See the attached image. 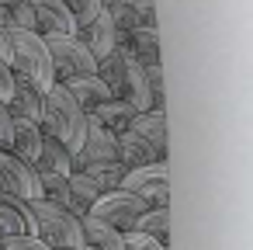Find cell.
<instances>
[{
    "label": "cell",
    "mask_w": 253,
    "mask_h": 250,
    "mask_svg": "<svg viewBox=\"0 0 253 250\" xmlns=\"http://www.w3.org/2000/svg\"><path fill=\"white\" fill-rule=\"evenodd\" d=\"M42 143H45V136H42L39 122L14 118V129H11V143H7V150H11L21 163L35 167V160H39V153H42Z\"/></svg>",
    "instance_id": "4fadbf2b"
},
{
    "label": "cell",
    "mask_w": 253,
    "mask_h": 250,
    "mask_svg": "<svg viewBox=\"0 0 253 250\" xmlns=\"http://www.w3.org/2000/svg\"><path fill=\"white\" fill-rule=\"evenodd\" d=\"M11 39V56H7V66L18 80L32 84L39 94H45L56 80H52V59H49V49H45V39L39 32H7Z\"/></svg>",
    "instance_id": "3957f363"
},
{
    "label": "cell",
    "mask_w": 253,
    "mask_h": 250,
    "mask_svg": "<svg viewBox=\"0 0 253 250\" xmlns=\"http://www.w3.org/2000/svg\"><path fill=\"white\" fill-rule=\"evenodd\" d=\"M0 250H4V247H0Z\"/></svg>",
    "instance_id": "1f68e13d"
},
{
    "label": "cell",
    "mask_w": 253,
    "mask_h": 250,
    "mask_svg": "<svg viewBox=\"0 0 253 250\" xmlns=\"http://www.w3.org/2000/svg\"><path fill=\"white\" fill-rule=\"evenodd\" d=\"M80 174H90V177L101 184V191H111V188H118V184H122V177H125V167H122L118 160H111V163L87 167V170H80Z\"/></svg>",
    "instance_id": "d4e9b609"
},
{
    "label": "cell",
    "mask_w": 253,
    "mask_h": 250,
    "mask_svg": "<svg viewBox=\"0 0 253 250\" xmlns=\"http://www.w3.org/2000/svg\"><path fill=\"white\" fill-rule=\"evenodd\" d=\"M32 205V219H35V236L42 243H49L52 250H80L84 247V219H77L70 208H59L45 198L28 201Z\"/></svg>",
    "instance_id": "277c9868"
},
{
    "label": "cell",
    "mask_w": 253,
    "mask_h": 250,
    "mask_svg": "<svg viewBox=\"0 0 253 250\" xmlns=\"http://www.w3.org/2000/svg\"><path fill=\"white\" fill-rule=\"evenodd\" d=\"M122 4H128V0H101L104 11H115V7H122Z\"/></svg>",
    "instance_id": "4dcf8cb0"
},
{
    "label": "cell",
    "mask_w": 253,
    "mask_h": 250,
    "mask_svg": "<svg viewBox=\"0 0 253 250\" xmlns=\"http://www.w3.org/2000/svg\"><path fill=\"white\" fill-rule=\"evenodd\" d=\"M39 129H42L45 139H56L63 150L77 153L87 139V111H80V104L70 98V91L63 84H52L42 94Z\"/></svg>",
    "instance_id": "6da1fadb"
},
{
    "label": "cell",
    "mask_w": 253,
    "mask_h": 250,
    "mask_svg": "<svg viewBox=\"0 0 253 250\" xmlns=\"http://www.w3.org/2000/svg\"><path fill=\"white\" fill-rule=\"evenodd\" d=\"M115 153H118V163H122L125 170H132V167H146V163H163V160H156L153 150H149L135 132H128V129L115 136Z\"/></svg>",
    "instance_id": "2e32d148"
},
{
    "label": "cell",
    "mask_w": 253,
    "mask_h": 250,
    "mask_svg": "<svg viewBox=\"0 0 253 250\" xmlns=\"http://www.w3.org/2000/svg\"><path fill=\"white\" fill-rule=\"evenodd\" d=\"M35 170L39 174H63V177H70L73 174V153L63 150L56 139H45L42 143V153L35 160Z\"/></svg>",
    "instance_id": "44dd1931"
},
{
    "label": "cell",
    "mask_w": 253,
    "mask_h": 250,
    "mask_svg": "<svg viewBox=\"0 0 253 250\" xmlns=\"http://www.w3.org/2000/svg\"><path fill=\"white\" fill-rule=\"evenodd\" d=\"M0 191L4 195H18L25 201L42 198V184H39V170L21 163L11 150L0 146Z\"/></svg>",
    "instance_id": "ba28073f"
},
{
    "label": "cell",
    "mask_w": 253,
    "mask_h": 250,
    "mask_svg": "<svg viewBox=\"0 0 253 250\" xmlns=\"http://www.w3.org/2000/svg\"><path fill=\"white\" fill-rule=\"evenodd\" d=\"M32 4V18H35V32L39 35H73V14L66 11L63 0H28Z\"/></svg>",
    "instance_id": "30bf717a"
},
{
    "label": "cell",
    "mask_w": 253,
    "mask_h": 250,
    "mask_svg": "<svg viewBox=\"0 0 253 250\" xmlns=\"http://www.w3.org/2000/svg\"><path fill=\"white\" fill-rule=\"evenodd\" d=\"M7 56H11V39H7V32L0 28V59L7 63Z\"/></svg>",
    "instance_id": "f546056e"
},
{
    "label": "cell",
    "mask_w": 253,
    "mask_h": 250,
    "mask_svg": "<svg viewBox=\"0 0 253 250\" xmlns=\"http://www.w3.org/2000/svg\"><path fill=\"white\" fill-rule=\"evenodd\" d=\"M7 236H35V219L25 198L0 191V240Z\"/></svg>",
    "instance_id": "9c48e42d"
},
{
    "label": "cell",
    "mask_w": 253,
    "mask_h": 250,
    "mask_svg": "<svg viewBox=\"0 0 253 250\" xmlns=\"http://www.w3.org/2000/svg\"><path fill=\"white\" fill-rule=\"evenodd\" d=\"M0 247H4V250H52L39 236H7V240H0Z\"/></svg>",
    "instance_id": "4316f807"
},
{
    "label": "cell",
    "mask_w": 253,
    "mask_h": 250,
    "mask_svg": "<svg viewBox=\"0 0 253 250\" xmlns=\"http://www.w3.org/2000/svg\"><path fill=\"white\" fill-rule=\"evenodd\" d=\"M0 28L4 32H35L28 0H0Z\"/></svg>",
    "instance_id": "7402d4cb"
},
{
    "label": "cell",
    "mask_w": 253,
    "mask_h": 250,
    "mask_svg": "<svg viewBox=\"0 0 253 250\" xmlns=\"http://www.w3.org/2000/svg\"><path fill=\"white\" fill-rule=\"evenodd\" d=\"M42 39H45V49H49V59H52V80L56 84L90 77L97 70V59L84 49V42L77 35H42Z\"/></svg>",
    "instance_id": "5b68a950"
},
{
    "label": "cell",
    "mask_w": 253,
    "mask_h": 250,
    "mask_svg": "<svg viewBox=\"0 0 253 250\" xmlns=\"http://www.w3.org/2000/svg\"><path fill=\"white\" fill-rule=\"evenodd\" d=\"M39 184H42V198L59 205V208H70V177L63 174H39Z\"/></svg>",
    "instance_id": "cb8c5ba5"
},
{
    "label": "cell",
    "mask_w": 253,
    "mask_h": 250,
    "mask_svg": "<svg viewBox=\"0 0 253 250\" xmlns=\"http://www.w3.org/2000/svg\"><path fill=\"white\" fill-rule=\"evenodd\" d=\"M66 4V11L73 14V25L80 28V25H87V21H94L104 7H101V0H63Z\"/></svg>",
    "instance_id": "484cf974"
},
{
    "label": "cell",
    "mask_w": 253,
    "mask_h": 250,
    "mask_svg": "<svg viewBox=\"0 0 253 250\" xmlns=\"http://www.w3.org/2000/svg\"><path fill=\"white\" fill-rule=\"evenodd\" d=\"M118 188L139 195L149 208H170V163L163 160V163L132 167V170H125Z\"/></svg>",
    "instance_id": "8992f818"
},
{
    "label": "cell",
    "mask_w": 253,
    "mask_h": 250,
    "mask_svg": "<svg viewBox=\"0 0 253 250\" xmlns=\"http://www.w3.org/2000/svg\"><path fill=\"white\" fill-rule=\"evenodd\" d=\"M84 247L80 250H128L125 247V233H118L115 226L101 222V219H90L84 215Z\"/></svg>",
    "instance_id": "9a60e30c"
},
{
    "label": "cell",
    "mask_w": 253,
    "mask_h": 250,
    "mask_svg": "<svg viewBox=\"0 0 253 250\" xmlns=\"http://www.w3.org/2000/svg\"><path fill=\"white\" fill-rule=\"evenodd\" d=\"M66 91H70V98L80 104V111H94V108H101L104 101H111V91H108V84L97 77V73H90V77H77V80H66L63 84Z\"/></svg>",
    "instance_id": "5bb4252c"
},
{
    "label": "cell",
    "mask_w": 253,
    "mask_h": 250,
    "mask_svg": "<svg viewBox=\"0 0 253 250\" xmlns=\"http://www.w3.org/2000/svg\"><path fill=\"white\" fill-rule=\"evenodd\" d=\"M118 49H122V52H128L132 59H139L142 66L160 63V35H156V28H135V32H132Z\"/></svg>",
    "instance_id": "ac0fdd59"
},
{
    "label": "cell",
    "mask_w": 253,
    "mask_h": 250,
    "mask_svg": "<svg viewBox=\"0 0 253 250\" xmlns=\"http://www.w3.org/2000/svg\"><path fill=\"white\" fill-rule=\"evenodd\" d=\"M4 108H7V115H11V118L39 122V115H42V94H39L32 84H25V80H18V77H14V94H11V101H7Z\"/></svg>",
    "instance_id": "e0dca14e"
},
{
    "label": "cell",
    "mask_w": 253,
    "mask_h": 250,
    "mask_svg": "<svg viewBox=\"0 0 253 250\" xmlns=\"http://www.w3.org/2000/svg\"><path fill=\"white\" fill-rule=\"evenodd\" d=\"M97 195H104L101 191V184L90 177V174H80V170H73L70 174V212L77 215V219H84L87 212H90V205L97 201Z\"/></svg>",
    "instance_id": "d6986e66"
},
{
    "label": "cell",
    "mask_w": 253,
    "mask_h": 250,
    "mask_svg": "<svg viewBox=\"0 0 253 250\" xmlns=\"http://www.w3.org/2000/svg\"><path fill=\"white\" fill-rule=\"evenodd\" d=\"M11 129H14V118L7 115V108L0 104V146L7 150V143H11Z\"/></svg>",
    "instance_id": "f1b7e54d"
},
{
    "label": "cell",
    "mask_w": 253,
    "mask_h": 250,
    "mask_svg": "<svg viewBox=\"0 0 253 250\" xmlns=\"http://www.w3.org/2000/svg\"><path fill=\"white\" fill-rule=\"evenodd\" d=\"M128 132H135V136L153 150L156 160H167V156H170V143H167V115H160V111H139V115L132 118Z\"/></svg>",
    "instance_id": "8fae6325"
},
{
    "label": "cell",
    "mask_w": 253,
    "mask_h": 250,
    "mask_svg": "<svg viewBox=\"0 0 253 250\" xmlns=\"http://www.w3.org/2000/svg\"><path fill=\"white\" fill-rule=\"evenodd\" d=\"M94 73L108 84L115 101L128 104L132 111H149V84H146V66L139 59H132L122 49H111L104 59H97Z\"/></svg>",
    "instance_id": "7a4b0ae2"
},
{
    "label": "cell",
    "mask_w": 253,
    "mask_h": 250,
    "mask_svg": "<svg viewBox=\"0 0 253 250\" xmlns=\"http://www.w3.org/2000/svg\"><path fill=\"white\" fill-rule=\"evenodd\" d=\"M73 35L84 42V49H87L94 59H104V56L115 49V28H111V18H108V11H101L94 21L80 25Z\"/></svg>",
    "instance_id": "7c38bea8"
},
{
    "label": "cell",
    "mask_w": 253,
    "mask_h": 250,
    "mask_svg": "<svg viewBox=\"0 0 253 250\" xmlns=\"http://www.w3.org/2000/svg\"><path fill=\"white\" fill-rule=\"evenodd\" d=\"M149 205L139 198V195H132V191H125V188H111V191H104V195H97V201L90 205V219H101V222H108V226H115L118 233H128L135 222H139V215L146 212Z\"/></svg>",
    "instance_id": "52a82bcc"
},
{
    "label": "cell",
    "mask_w": 253,
    "mask_h": 250,
    "mask_svg": "<svg viewBox=\"0 0 253 250\" xmlns=\"http://www.w3.org/2000/svg\"><path fill=\"white\" fill-rule=\"evenodd\" d=\"M11 94H14V73H11V66L4 59H0V104H7Z\"/></svg>",
    "instance_id": "83f0119b"
},
{
    "label": "cell",
    "mask_w": 253,
    "mask_h": 250,
    "mask_svg": "<svg viewBox=\"0 0 253 250\" xmlns=\"http://www.w3.org/2000/svg\"><path fill=\"white\" fill-rule=\"evenodd\" d=\"M128 250H132V247H128Z\"/></svg>",
    "instance_id": "d6a6232c"
},
{
    "label": "cell",
    "mask_w": 253,
    "mask_h": 250,
    "mask_svg": "<svg viewBox=\"0 0 253 250\" xmlns=\"http://www.w3.org/2000/svg\"><path fill=\"white\" fill-rule=\"evenodd\" d=\"M132 229L153 236L156 243H163V247L170 250V208H146Z\"/></svg>",
    "instance_id": "603a6c76"
},
{
    "label": "cell",
    "mask_w": 253,
    "mask_h": 250,
    "mask_svg": "<svg viewBox=\"0 0 253 250\" xmlns=\"http://www.w3.org/2000/svg\"><path fill=\"white\" fill-rule=\"evenodd\" d=\"M135 115H139V111H132L128 104H122V101H115V98H111V101H104L101 108H94L87 118H94L104 132L118 136V132H125V129L132 125V118H135Z\"/></svg>",
    "instance_id": "ffe728a7"
}]
</instances>
